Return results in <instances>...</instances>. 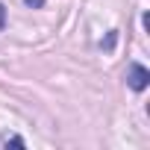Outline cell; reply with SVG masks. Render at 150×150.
<instances>
[{
	"label": "cell",
	"instance_id": "cell-1",
	"mask_svg": "<svg viewBox=\"0 0 150 150\" xmlns=\"http://www.w3.org/2000/svg\"><path fill=\"white\" fill-rule=\"evenodd\" d=\"M147 80H150V74H147V68H144V65H129V74H127L129 88L144 91V88H147Z\"/></svg>",
	"mask_w": 150,
	"mask_h": 150
},
{
	"label": "cell",
	"instance_id": "cell-2",
	"mask_svg": "<svg viewBox=\"0 0 150 150\" xmlns=\"http://www.w3.org/2000/svg\"><path fill=\"white\" fill-rule=\"evenodd\" d=\"M27 6H33V9H38V6H44V0H24Z\"/></svg>",
	"mask_w": 150,
	"mask_h": 150
},
{
	"label": "cell",
	"instance_id": "cell-3",
	"mask_svg": "<svg viewBox=\"0 0 150 150\" xmlns=\"http://www.w3.org/2000/svg\"><path fill=\"white\" fill-rule=\"evenodd\" d=\"M3 24H6V9L0 6V30H3Z\"/></svg>",
	"mask_w": 150,
	"mask_h": 150
}]
</instances>
